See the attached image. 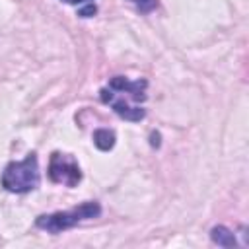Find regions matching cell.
Wrapping results in <instances>:
<instances>
[{"label":"cell","mask_w":249,"mask_h":249,"mask_svg":"<svg viewBox=\"0 0 249 249\" xmlns=\"http://www.w3.org/2000/svg\"><path fill=\"white\" fill-rule=\"evenodd\" d=\"M41 175H39V163H37V154L31 152L27 154L21 161H10L0 177L2 187L8 193L23 195L29 191H35L39 187Z\"/></svg>","instance_id":"6da1fadb"},{"label":"cell","mask_w":249,"mask_h":249,"mask_svg":"<svg viewBox=\"0 0 249 249\" xmlns=\"http://www.w3.org/2000/svg\"><path fill=\"white\" fill-rule=\"evenodd\" d=\"M101 214V206L95 200H88L82 202L80 206L72 208V210H64V212H53V214H41L35 220V226L49 231V233H60L66 231L70 228H74L76 224L84 222V220H91L97 218Z\"/></svg>","instance_id":"7a4b0ae2"},{"label":"cell","mask_w":249,"mask_h":249,"mask_svg":"<svg viewBox=\"0 0 249 249\" xmlns=\"http://www.w3.org/2000/svg\"><path fill=\"white\" fill-rule=\"evenodd\" d=\"M49 177L53 183H62L66 187H76L82 181V169L72 154L53 152L49 161Z\"/></svg>","instance_id":"3957f363"},{"label":"cell","mask_w":249,"mask_h":249,"mask_svg":"<svg viewBox=\"0 0 249 249\" xmlns=\"http://www.w3.org/2000/svg\"><path fill=\"white\" fill-rule=\"evenodd\" d=\"M99 97H101L103 103H111L113 111H115L121 119H124V121L138 123V121H142V119L146 117V111H144L142 107H132V105H128L124 99H117L115 93H113V89H109V88H103V89L99 91Z\"/></svg>","instance_id":"277c9868"},{"label":"cell","mask_w":249,"mask_h":249,"mask_svg":"<svg viewBox=\"0 0 249 249\" xmlns=\"http://www.w3.org/2000/svg\"><path fill=\"white\" fill-rule=\"evenodd\" d=\"M146 88H148L146 80L130 82L124 76H113L109 80V89H113V91H126V93H130V97L134 101H146Z\"/></svg>","instance_id":"5b68a950"},{"label":"cell","mask_w":249,"mask_h":249,"mask_svg":"<svg viewBox=\"0 0 249 249\" xmlns=\"http://www.w3.org/2000/svg\"><path fill=\"white\" fill-rule=\"evenodd\" d=\"M210 239L220 245V247H226V249H231V247H237V241H235V233L231 230H228L226 226H214L210 230Z\"/></svg>","instance_id":"8992f818"},{"label":"cell","mask_w":249,"mask_h":249,"mask_svg":"<svg viewBox=\"0 0 249 249\" xmlns=\"http://www.w3.org/2000/svg\"><path fill=\"white\" fill-rule=\"evenodd\" d=\"M115 140H117V136H115V132L109 130V128H97V130L93 132V144H95V148L101 150V152L113 150Z\"/></svg>","instance_id":"52a82bcc"},{"label":"cell","mask_w":249,"mask_h":249,"mask_svg":"<svg viewBox=\"0 0 249 249\" xmlns=\"http://www.w3.org/2000/svg\"><path fill=\"white\" fill-rule=\"evenodd\" d=\"M95 14H97V6H95L93 2H88L86 6L78 8V16H80V18H93Z\"/></svg>","instance_id":"ba28073f"},{"label":"cell","mask_w":249,"mask_h":249,"mask_svg":"<svg viewBox=\"0 0 249 249\" xmlns=\"http://www.w3.org/2000/svg\"><path fill=\"white\" fill-rule=\"evenodd\" d=\"M132 4H136V8L140 12H152L158 6V0H130Z\"/></svg>","instance_id":"9c48e42d"},{"label":"cell","mask_w":249,"mask_h":249,"mask_svg":"<svg viewBox=\"0 0 249 249\" xmlns=\"http://www.w3.org/2000/svg\"><path fill=\"white\" fill-rule=\"evenodd\" d=\"M62 2H66V4H74V6H78V4H88V2H91V0H62Z\"/></svg>","instance_id":"30bf717a"},{"label":"cell","mask_w":249,"mask_h":249,"mask_svg":"<svg viewBox=\"0 0 249 249\" xmlns=\"http://www.w3.org/2000/svg\"><path fill=\"white\" fill-rule=\"evenodd\" d=\"M152 146H160V134H152Z\"/></svg>","instance_id":"8fae6325"}]
</instances>
